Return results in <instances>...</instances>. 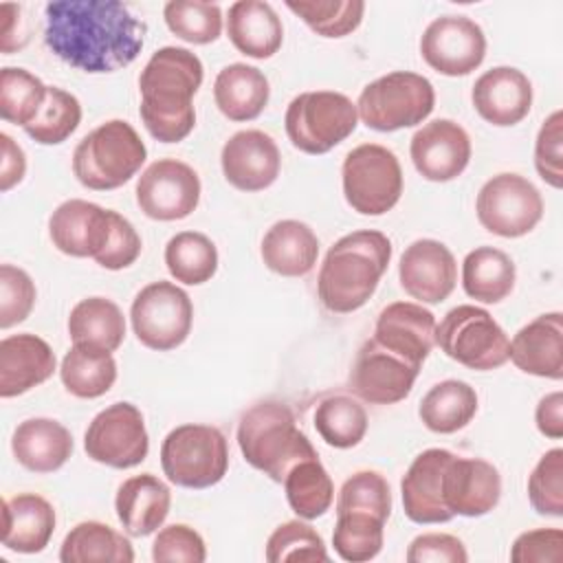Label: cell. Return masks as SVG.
Masks as SVG:
<instances>
[{
    "instance_id": "ac0fdd59",
    "label": "cell",
    "mask_w": 563,
    "mask_h": 563,
    "mask_svg": "<svg viewBox=\"0 0 563 563\" xmlns=\"http://www.w3.org/2000/svg\"><path fill=\"white\" fill-rule=\"evenodd\" d=\"M398 279L402 290L420 303H440L455 288L457 264L446 244L422 238L402 251Z\"/></svg>"
},
{
    "instance_id": "d4e9b609",
    "label": "cell",
    "mask_w": 563,
    "mask_h": 563,
    "mask_svg": "<svg viewBox=\"0 0 563 563\" xmlns=\"http://www.w3.org/2000/svg\"><path fill=\"white\" fill-rule=\"evenodd\" d=\"M508 361L539 378H563V314L545 312L526 323L508 343Z\"/></svg>"
},
{
    "instance_id": "277c9868",
    "label": "cell",
    "mask_w": 563,
    "mask_h": 563,
    "mask_svg": "<svg viewBox=\"0 0 563 563\" xmlns=\"http://www.w3.org/2000/svg\"><path fill=\"white\" fill-rule=\"evenodd\" d=\"M238 446L253 468L279 484L297 462L317 457V449L297 427L292 409L279 400H262L242 413Z\"/></svg>"
},
{
    "instance_id": "e0dca14e",
    "label": "cell",
    "mask_w": 563,
    "mask_h": 563,
    "mask_svg": "<svg viewBox=\"0 0 563 563\" xmlns=\"http://www.w3.org/2000/svg\"><path fill=\"white\" fill-rule=\"evenodd\" d=\"M471 152L468 132L451 119L424 123L409 143L416 172L431 183H449L457 178L468 167Z\"/></svg>"
},
{
    "instance_id": "6f0895ef",
    "label": "cell",
    "mask_w": 563,
    "mask_h": 563,
    "mask_svg": "<svg viewBox=\"0 0 563 563\" xmlns=\"http://www.w3.org/2000/svg\"><path fill=\"white\" fill-rule=\"evenodd\" d=\"M534 422L545 438H552V440L563 438V394L561 391L545 394L539 400L534 409Z\"/></svg>"
},
{
    "instance_id": "f546056e",
    "label": "cell",
    "mask_w": 563,
    "mask_h": 563,
    "mask_svg": "<svg viewBox=\"0 0 563 563\" xmlns=\"http://www.w3.org/2000/svg\"><path fill=\"white\" fill-rule=\"evenodd\" d=\"M227 33L231 44L253 59L273 57L284 42L277 11L262 0H238L229 7Z\"/></svg>"
},
{
    "instance_id": "db71d44e",
    "label": "cell",
    "mask_w": 563,
    "mask_h": 563,
    "mask_svg": "<svg viewBox=\"0 0 563 563\" xmlns=\"http://www.w3.org/2000/svg\"><path fill=\"white\" fill-rule=\"evenodd\" d=\"M512 563H559L563 561V530L537 528L521 532L510 548Z\"/></svg>"
},
{
    "instance_id": "b9f144b4",
    "label": "cell",
    "mask_w": 563,
    "mask_h": 563,
    "mask_svg": "<svg viewBox=\"0 0 563 563\" xmlns=\"http://www.w3.org/2000/svg\"><path fill=\"white\" fill-rule=\"evenodd\" d=\"M48 86L26 68L0 70V117L15 125H29L46 101Z\"/></svg>"
},
{
    "instance_id": "1f68e13d",
    "label": "cell",
    "mask_w": 563,
    "mask_h": 563,
    "mask_svg": "<svg viewBox=\"0 0 563 563\" xmlns=\"http://www.w3.org/2000/svg\"><path fill=\"white\" fill-rule=\"evenodd\" d=\"M271 97L266 75L249 64L235 62L224 66L213 81V99L218 110L229 121H253L257 119Z\"/></svg>"
},
{
    "instance_id": "52a82bcc",
    "label": "cell",
    "mask_w": 563,
    "mask_h": 563,
    "mask_svg": "<svg viewBox=\"0 0 563 563\" xmlns=\"http://www.w3.org/2000/svg\"><path fill=\"white\" fill-rule=\"evenodd\" d=\"M165 477L183 488H209L222 482L229 468L224 433L213 424H180L161 444Z\"/></svg>"
},
{
    "instance_id": "5b68a950",
    "label": "cell",
    "mask_w": 563,
    "mask_h": 563,
    "mask_svg": "<svg viewBox=\"0 0 563 563\" xmlns=\"http://www.w3.org/2000/svg\"><path fill=\"white\" fill-rule=\"evenodd\" d=\"M147 147L123 119H112L88 132L73 152L75 178L95 191L125 185L145 163Z\"/></svg>"
},
{
    "instance_id": "f907efd6",
    "label": "cell",
    "mask_w": 563,
    "mask_h": 563,
    "mask_svg": "<svg viewBox=\"0 0 563 563\" xmlns=\"http://www.w3.org/2000/svg\"><path fill=\"white\" fill-rule=\"evenodd\" d=\"M152 559L156 563H202L207 559V545L191 526L172 523L161 528L154 537Z\"/></svg>"
},
{
    "instance_id": "836d02e7",
    "label": "cell",
    "mask_w": 563,
    "mask_h": 563,
    "mask_svg": "<svg viewBox=\"0 0 563 563\" xmlns=\"http://www.w3.org/2000/svg\"><path fill=\"white\" fill-rule=\"evenodd\" d=\"M68 336L75 345L114 352L125 339V317L106 297H86L70 310Z\"/></svg>"
},
{
    "instance_id": "8d00e7d4",
    "label": "cell",
    "mask_w": 563,
    "mask_h": 563,
    "mask_svg": "<svg viewBox=\"0 0 563 563\" xmlns=\"http://www.w3.org/2000/svg\"><path fill=\"white\" fill-rule=\"evenodd\" d=\"M59 378L68 394L88 400L99 398L117 380V361L112 352L73 343L62 358Z\"/></svg>"
},
{
    "instance_id": "f6af8a7d",
    "label": "cell",
    "mask_w": 563,
    "mask_h": 563,
    "mask_svg": "<svg viewBox=\"0 0 563 563\" xmlns=\"http://www.w3.org/2000/svg\"><path fill=\"white\" fill-rule=\"evenodd\" d=\"M167 29L189 44H211L222 33V11L218 4L198 0H172L163 7Z\"/></svg>"
},
{
    "instance_id": "f5cc1de1",
    "label": "cell",
    "mask_w": 563,
    "mask_h": 563,
    "mask_svg": "<svg viewBox=\"0 0 563 563\" xmlns=\"http://www.w3.org/2000/svg\"><path fill=\"white\" fill-rule=\"evenodd\" d=\"M141 238L132 222L121 213L112 211L110 216V233L103 249L95 255V262L108 271H121L136 262L141 255Z\"/></svg>"
},
{
    "instance_id": "7dc6e473",
    "label": "cell",
    "mask_w": 563,
    "mask_h": 563,
    "mask_svg": "<svg viewBox=\"0 0 563 563\" xmlns=\"http://www.w3.org/2000/svg\"><path fill=\"white\" fill-rule=\"evenodd\" d=\"M266 561H328V552L321 534L312 526L292 519L271 532L266 541Z\"/></svg>"
},
{
    "instance_id": "5bb4252c",
    "label": "cell",
    "mask_w": 563,
    "mask_h": 563,
    "mask_svg": "<svg viewBox=\"0 0 563 563\" xmlns=\"http://www.w3.org/2000/svg\"><path fill=\"white\" fill-rule=\"evenodd\" d=\"M200 176L176 158L154 161L136 180L139 209L158 222H174L191 216L200 202Z\"/></svg>"
},
{
    "instance_id": "ab89813d",
    "label": "cell",
    "mask_w": 563,
    "mask_h": 563,
    "mask_svg": "<svg viewBox=\"0 0 563 563\" xmlns=\"http://www.w3.org/2000/svg\"><path fill=\"white\" fill-rule=\"evenodd\" d=\"M314 429L325 444L352 449L367 433V411L352 396H328L314 409Z\"/></svg>"
},
{
    "instance_id": "8992f818",
    "label": "cell",
    "mask_w": 563,
    "mask_h": 563,
    "mask_svg": "<svg viewBox=\"0 0 563 563\" xmlns=\"http://www.w3.org/2000/svg\"><path fill=\"white\" fill-rule=\"evenodd\" d=\"M435 106L433 84L411 70H394L369 81L356 101L358 119L376 132L422 123Z\"/></svg>"
},
{
    "instance_id": "681fc988",
    "label": "cell",
    "mask_w": 563,
    "mask_h": 563,
    "mask_svg": "<svg viewBox=\"0 0 563 563\" xmlns=\"http://www.w3.org/2000/svg\"><path fill=\"white\" fill-rule=\"evenodd\" d=\"M35 284L26 271L2 264L0 266V328L7 330L22 323L35 306Z\"/></svg>"
},
{
    "instance_id": "f1b7e54d",
    "label": "cell",
    "mask_w": 563,
    "mask_h": 563,
    "mask_svg": "<svg viewBox=\"0 0 563 563\" xmlns=\"http://www.w3.org/2000/svg\"><path fill=\"white\" fill-rule=\"evenodd\" d=\"M70 431L53 418H29L20 422L11 438V451L26 471L53 473L73 455Z\"/></svg>"
},
{
    "instance_id": "d6a6232c",
    "label": "cell",
    "mask_w": 563,
    "mask_h": 563,
    "mask_svg": "<svg viewBox=\"0 0 563 563\" xmlns=\"http://www.w3.org/2000/svg\"><path fill=\"white\" fill-rule=\"evenodd\" d=\"M517 282L512 257L495 246H477L462 262V288L482 303L504 301Z\"/></svg>"
},
{
    "instance_id": "7402d4cb",
    "label": "cell",
    "mask_w": 563,
    "mask_h": 563,
    "mask_svg": "<svg viewBox=\"0 0 563 563\" xmlns=\"http://www.w3.org/2000/svg\"><path fill=\"white\" fill-rule=\"evenodd\" d=\"M110 216L112 209H103L81 198H70L48 218L51 242L64 255L95 260L108 240Z\"/></svg>"
},
{
    "instance_id": "d590c367",
    "label": "cell",
    "mask_w": 563,
    "mask_h": 563,
    "mask_svg": "<svg viewBox=\"0 0 563 563\" xmlns=\"http://www.w3.org/2000/svg\"><path fill=\"white\" fill-rule=\"evenodd\" d=\"M62 563H132L134 548L132 543L101 521H81L64 537L59 548Z\"/></svg>"
},
{
    "instance_id": "7a4b0ae2",
    "label": "cell",
    "mask_w": 563,
    "mask_h": 563,
    "mask_svg": "<svg viewBox=\"0 0 563 563\" xmlns=\"http://www.w3.org/2000/svg\"><path fill=\"white\" fill-rule=\"evenodd\" d=\"M202 62L183 46H163L139 75L141 119L161 143L187 139L196 125L194 95L202 86Z\"/></svg>"
},
{
    "instance_id": "603a6c76",
    "label": "cell",
    "mask_w": 563,
    "mask_h": 563,
    "mask_svg": "<svg viewBox=\"0 0 563 563\" xmlns=\"http://www.w3.org/2000/svg\"><path fill=\"white\" fill-rule=\"evenodd\" d=\"M374 339L394 354L422 367L435 343V317L422 303L394 301L380 310Z\"/></svg>"
},
{
    "instance_id": "9a60e30c",
    "label": "cell",
    "mask_w": 563,
    "mask_h": 563,
    "mask_svg": "<svg viewBox=\"0 0 563 563\" xmlns=\"http://www.w3.org/2000/svg\"><path fill=\"white\" fill-rule=\"evenodd\" d=\"M420 55L435 73L464 77L484 62L486 35L466 15H440L422 33Z\"/></svg>"
},
{
    "instance_id": "74e56055",
    "label": "cell",
    "mask_w": 563,
    "mask_h": 563,
    "mask_svg": "<svg viewBox=\"0 0 563 563\" xmlns=\"http://www.w3.org/2000/svg\"><path fill=\"white\" fill-rule=\"evenodd\" d=\"M284 490L290 508L301 519L325 515L334 499V484L319 455L297 462L284 477Z\"/></svg>"
},
{
    "instance_id": "11a10c76",
    "label": "cell",
    "mask_w": 563,
    "mask_h": 563,
    "mask_svg": "<svg viewBox=\"0 0 563 563\" xmlns=\"http://www.w3.org/2000/svg\"><path fill=\"white\" fill-rule=\"evenodd\" d=\"M405 559L409 563H466L468 552L462 539L453 534L424 532L409 543Z\"/></svg>"
},
{
    "instance_id": "c3c4849f",
    "label": "cell",
    "mask_w": 563,
    "mask_h": 563,
    "mask_svg": "<svg viewBox=\"0 0 563 563\" xmlns=\"http://www.w3.org/2000/svg\"><path fill=\"white\" fill-rule=\"evenodd\" d=\"M528 499L534 512L563 517V449L545 451L528 477Z\"/></svg>"
},
{
    "instance_id": "60d3db41",
    "label": "cell",
    "mask_w": 563,
    "mask_h": 563,
    "mask_svg": "<svg viewBox=\"0 0 563 563\" xmlns=\"http://www.w3.org/2000/svg\"><path fill=\"white\" fill-rule=\"evenodd\" d=\"M385 523L387 521L378 519L376 515L361 510L339 512L332 532L334 552L350 563L372 561L383 550Z\"/></svg>"
},
{
    "instance_id": "7c38bea8",
    "label": "cell",
    "mask_w": 563,
    "mask_h": 563,
    "mask_svg": "<svg viewBox=\"0 0 563 563\" xmlns=\"http://www.w3.org/2000/svg\"><path fill=\"white\" fill-rule=\"evenodd\" d=\"M479 224L499 238H521L543 218L541 191L519 174L488 178L475 200Z\"/></svg>"
},
{
    "instance_id": "2e32d148",
    "label": "cell",
    "mask_w": 563,
    "mask_h": 563,
    "mask_svg": "<svg viewBox=\"0 0 563 563\" xmlns=\"http://www.w3.org/2000/svg\"><path fill=\"white\" fill-rule=\"evenodd\" d=\"M420 367L367 339L350 369V389L369 405H394L409 396Z\"/></svg>"
},
{
    "instance_id": "f35d334b",
    "label": "cell",
    "mask_w": 563,
    "mask_h": 563,
    "mask_svg": "<svg viewBox=\"0 0 563 563\" xmlns=\"http://www.w3.org/2000/svg\"><path fill=\"white\" fill-rule=\"evenodd\" d=\"M165 264L176 282L200 286L218 271V249L200 231H180L165 244Z\"/></svg>"
},
{
    "instance_id": "3957f363",
    "label": "cell",
    "mask_w": 563,
    "mask_h": 563,
    "mask_svg": "<svg viewBox=\"0 0 563 563\" xmlns=\"http://www.w3.org/2000/svg\"><path fill=\"white\" fill-rule=\"evenodd\" d=\"M391 260V242L374 229L339 238L325 253L317 277V292L330 312L347 314L363 308L376 292Z\"/></svg>"
},
{
    "instance_id": "816d5d0a",
    "label": "cell",
    "mask_w": 563,
    "mask_h": 563,
    "mask_svg": "<svg viewBox=\"0 0 563 563\" xmlns=\"http://www.w3.org/2000/svg\"><path fill=\"white\" fill-rule=\"evenodd\" d=\"M563 112L554 110L539 128L534 141L537 174L554 189L563 187Z\"/></svg>"
},
{
    "instance_id": "4dcf8cb0",
    "label": "cell",
    "mask_w": 563,
    "mask_h": 563,
    "mask_svg": "<svg viewBox=\"0 0 563 563\" xmlns=\"http://www.w3.org/2000/svg\"><path fill=\"white\" fill-rule=\"evenodd\" d=\"M260 255L273 273L303 277L317 264L319 238L306 222L279 220L264 233Z\"/></svg>"
},
{
    "instance_id": "30bf717a",
    "label": "cell",
    "mask_w": 563,
    "mask_h": 563,
    "mask_svg": "<svg viewBox=\"0 0 563 563\" xmlns=\"http://www.w3.org/2000/svg\"><path fill=\"white\" fill-rule=\"evenodd\" d=\"M435 343L460 365L477 372L497 369L508 361V336L484 308L464 303L435 323Z\"/></svg>"
},
{
    "instance_id": "ffe728a7",
    "label": "cell",
    "mask_w": 563,
    "mask_h": 563,
    "mask_svg": "<svg viewBox=\"0 0 563 563\" xmlns=\"http://www.w3.org/2000/svg\"><path fill=\"white\" fill-rule=\"evenodd\" d=\"M501 497L499 471L482 457L451 455L442 475V499L460 517H484Z\"/></svg>"
},
{
    "instance_id": "44dd1931",
    "label": "cell",
    "mask_w": 563,
    "mask_h": 563,
    "mask_svg": "<svg viewBox=\"0 0 563 563\" xmlns=\"http://www.w3.org/2000/svg\"><path fill=\"white\" fill-rule=\"evenodd\" d=\"M477 114L497 128L523 121L532 108V84L515 66H495L482 73L471 90Z\"/></svg>"
},
{
    "instance_id": "484cf974",
    "label": "cell",
    "mask_w": 563,
    "mask_h": 563,
    "mask_svg": "<svg viewBox=\"0 0 563 563\" xmlns=\"http://www.w3.org/2000/svg\"><path fill=\"white\" fill-rule=\"evenodd\" d=\"M55 352L31 334H11L0 341V396L13 398L48 380L55 372Z\"/></svg>"
},
{
    "instance_id": "4316f807",
    "label": "cell",
    "mask_w": 563,
    "mask_h": 563,
    "mask_svg": "<svg viewBox=\"0 0 563 563\" xmlns=\"http://www.w3.org/2000/svg\"><path fill=\"white\" fill-rule=\"evenodd\" d=\"M172 493L152 473L128 477L114 497L117 517L130 537L154 534L169 515Z\"/></svg>"
},
{
    "instance_id": "ee69618b",
    "label": "cell",
    "mask_w": 563,
    "mask_h": 563,
    "mask_svg": "<svg viewBox=\"0 0 563 563\" xmlns=\"http://www.w3.org/2000/svg\"><path fill=\"white\" fill-rule=\"evenodd\" d=\"M81 123V106L75 95L48 86L46 101L37 117L24 125V132L40 145H59L64 143Z\"/></svg>"
},
{
    "instance_id": "e575fe53",
    "label": "cell",
    "mask_w": 563,
    "mask_h": 563,
    "mask_svg": "<svg viewBox=\"0 0 563 563\" xmlns=\"http://www.w3.org/2000/svg\"><path fill=\"white\" fill-rule=\"evenodd\" d=\"M477 413V391L457 378L435 383L420 400L418 416L433 433H455Z\"/></svg>"
},
{
    "instance_id": "4fadbf2b",
    "label": "cell",
    "mask_w": 563,
    "mask_h": 563,
    "mask_svg": "<svg viewBox=\"0 0 563 563\" xmlns=\"http://www.w3.org/2000/svg\"><path fill=\"white\" fill-rule=\"evenodd\" d=\"M84 449L90 460L110 468L139 466L150 451L141 409L132 402H112L101 409L84 433Z\"/></svg>"
},
{
    "instance_id": "d6986e66",
    "label": "cell",
    "mask_w": 563,
    "mask_h": 563,
    "mask_svg": "<svg viewBox=\"0 0 563 563\" xmlns=\"http://www.w3.org/2000/svg\"><path fill=\"white\" fill-rule=\"evenodd\" d=\"M220 165L231 187L240 191H262L277 180L282 154L271 134L262 130H240L222 145Z\"/></svg>"
},
{
    "instance_id": "8fae6325",
    "label": "cell",
    "mask_w": 563,
    "mask_h": 563,
    "mask_svg": "<svg viewBox=\"0 0 563 563\" xmlns=\"http://www.w3.org/2000/svg\"><path fill=\"white\" fill-rule=\"evenodd\" d=\"M130 321L136 339L145 347L169 352L187 341L194 323V306L180 286L158 279L136 292L130 306Z\"/></svg>"
},
{
    "instance_id": "ba28073f",
    "label": "cell",
    "mask_w": 563,
    "mask_h": 563,
    "mask_svg": "<svg viewBox=\"0 0 563 563\" xmlns=\"http://www.w3.org/2000/svg\"><path fill=\"white\" fill-rule=\"evenodd\" d=\"M358 123L356 103L343 92L310 90L297 95L284 117L290 143L303 154H325L343 143Z\"/></svg>"
},
{
    "instance_id": "83f0119b",
    "label": "cell",
    "mask_w": 563,
    "mask_h": 563,
    "mask_svg": "<svg viewBox=\"0 0 563 563\" xmlns=\"http://www.w3.org/2000/svg\"><path fill=\"white\" fill-rule=\"evenodd\" d=\"M55 508L35 493H20L2 501V543L11 552L37 554L55 532Z\"/></svg>"
},
{
    "instance_id": "7bdbcfd3",
    "label": "cell",
    "mask_w": 563,
    "mask_h": 563,
    "mask_svg": "<svg viewBox=\"0 0 563 563\" xmlns=\"http://www.w3.org/2000/svg\"><path fill=\"white\" fill-rule=\"evenodd\" d=\"M286 7L321 37H345L363 22L361 0H286Z\"/></svg>"
},
{
    "instance_id": "cb8c5ba5",
    "label": "cell",
    "mask_w": 563,
    "mask_h": 563,
    "mask_svg": "<svg viewBox=\"0 0 563 563\" xmlns=\"http://www.w3.org/2000/svg\"><path fill=\"white\" fill-rule=\"evenodd\" d=\"M451 455L446 449H427L413 457L402 475V508L413 523H446L453 519L442 499V475Z\"/></svg>"
},
{
    "instance_id": "9f6ffc18",
    "label": "cell",
    "mask_w": 563,
    "mask_h": 563,
    "mask_svg": "<svg viewBox=\"0 0 563 563\" xmlns=\"http://www.w3.org/2000/svg\"><path fill=\"white\" fill-rule=\"evenodd\" d=\"M0 191H9L20 185L26 174V156L22 147L9 136L0 134Z\"/></svg>"
},
{
    "instance_id": "9c48e42d",
    "label": "cell",
    "mask_w": 563,
    "mask_h": 563,
    "mask_svg": "<svg viewBox=\"0 0 563 563\" xmlns=\"http://www.w3.org/2000/svg\"><path fill=\"white\" fill-rule=\"evenodd\" d=\"M345 202L361 216H383L402 196V169L396 154L378 143H363L343 158Z\"/></svg>"
},
{
    "instance_id": "bcb514c9",
    "label": "cell",
    "mask_w": 563,
    "mask_h": 563,
    "mask_svg": "<svg viewBox=\"0 0 563 563\" xmlns=\"http://www.w3.org/2000/svg\"><path fill=\"white\" fill-rule=\"evenodd\" d=\"M361 510L387 521L391 515V490L378 471H356L350 475L336 497V515Z\"/></svg>"
},
{
    "instance_id": "6da1fadb",
    "label": "cell",
    "mask_w": 563,
    "mask_h": 563,
    "mask_svg": "<svg viewBox=\"0 0 563 563\" xmlns=\"http://www.w3.org/2000/svg\"><path fill=\"white\" fill-rule=\"evenodd\" d=\"M147 24L119 0H55L44 7V42L62 62L84 73L130 66Z\"/></svg>"
}]
</instances>
